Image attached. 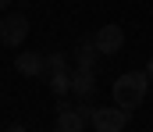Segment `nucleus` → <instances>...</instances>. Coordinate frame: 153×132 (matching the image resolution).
Wrapping results in <instances>:
<instances>
[{
  "instance_id": "8",
  "label": "nucleus",
  "mask_w": 153,
  "mask_h": 132,
  "mask_svg": "<svg viewBox=\"0 0 153 132\" xmlns=\"http://www.w3.org/2000/svg\"><path fill=\"white\" fill-rule=\"evenodd\" d=\"M96 57H100V50H96L93 40H85V43L75 46V64H78V68H93V64H96Z\"/></svg>"
},
{
  "instance_id": "10",
  "label": "nucleus",
  "mask_w": 153,
  "mask_h": 132,
  "mask_svg": "<svg viewBox=\"0 0 153 132\" xmlns=\"http://www.w3.org/2000/svg\"><path fill=\"white\" fill-rule=\"evenodd\" d=\"M53 72H64V57L61 54H43V79H50Z\"/></svg>"
},
{
  "instance_id": "2",
  "label": "nucleus",
  "mask_w": 153,
  "mask_h": 132,
  "mask_svg": "<svg viewBox=\"0 0 153 132\" xmlns=\"http://www.w3.org/2000/svg\"><path fill=\"white\" fill-rule=\"evenodd\" d=\"M25 40H29V18L18 14V11L4 14L0 18V43L4 46H22Z\"/></svg>"
},
{
  "instance_id": "3",
  "label": "nucleus",
  "mask_w": 153,
  "mask_h": 132,
  "mask_svg": "<svg viewBox=\"0 0 153 132\" xmlns=\"http://www.w3.org/2000/svg\"><path fill=\"white\" fill-rule=\"evenodd\" d=\"M89 125L96 132H121L128 125V111H125V107H93Z\"/></svg>"
},
{
  "instance_id": "4",
  "label": "nucleus",
  "mask_w": 153,
  "mask_h": 132,
  "mask_svg": "<svg viewBox=\"0 0 153 132\" xmlns=\"http://www.w3.org/2000/svg\"><path fill=\"white\" fill-rule=\"evenodd\" d=\"M93 43L100 54H117L121 46H125V29L121 25H103L96 36H93Z\"/></svg>"
},
{
  "instance_id": "5",
  "label": "nucleus",
  "mask_w": 153,
  "mask_h": 132,
  "mask_svg": "<svg viewBox=\"0 0 153 132\" xmlns=\"http://www.w3.org/2000/svg\"><path fill=\"white\" fill-rule=\"evenodd\" d=\"M14 68H18V75H25V79H43V54L22 50V54L14 57Z\"/></svg>"
},
{
  "instance_id": "12",
  "label": "nucleus",
  "mask_w": 153,
  "mask_h": 132,
  "mask_svg": "<svg viewBox=\"0 0 153 132\" xmlns=\"http://www.w3.org/2000/svg\"><path fill=\"white\" fill-rule=\"evenodd\" d=\"M7 7H11V0H0V11H7Z\"/></svg>"
},
{
  "instance_id": "9",
  "label": "nucleus",
  "mask_w": 153,
  "mask_h": 132,
  "mask_svg": "<svg viewBox=\"0 0 153 132\" xmlns=\"http://www.w3.org/2000/svg\"><path fill=\"white\" fill-rule=\"evenodd\" d=\"M50 89H53L57 96L71 93V75H68V72H53V75H50Z\"/></svg>"
},
{
  "instance_id": "7",
  "label": "nucleus",
  "mask_w": 153,
  "mask_h": 132,
  "mask_svg": "<svg viewBox=\"0 0 153 132\" xmlns=\"http://www.w3.org/2000/svg\"><path fill=\"white\" fill-rule=\"evenodd\" d=\"M53 125H57L61 132H82L85 129V118H82L78 107H68V104H64V107L57 111V122H53Z\"/></svg>"
},
{
  "instance_id": "1",
  "label": "nucleus",
  "mask_w": 153,
  "mask_h": 132,
  "mask_svg": "<svg viewBox=\"0 0 153 132\" xmlns=\"http://www.w3.org/2000/svg\"><path fill=\"white\" fill-rule=\"evenodd\" d=\"M146 93H150V75L146 72H125V75L114 79V104L125 107V111L139 107L146 100Z\"/></svg>"
},
{
  "instance_id": "11",
  "label": "nucleus",
  "mask_w": 153,
  "mask_h": 132,
  "mask_svg": "<svg viewBox=\"0 0 153 132\" xmlns=\"http://www.w3.org/2000/svg\"><path fill=\"white\" fill-rule=\"evenodd\" d=\"M146 75H150V82H153V57H150V64H146Z\"/></svg>"
},
{
  "instance_id": "6",
  "label": "nucleus",
  "mask_w": 153,
  "mask_h": 132,
  "mask_svg": "<svg viewBox=\"0 0 153 132\" xmlns=\"http://www.w3.org/2000/svg\"><path fill=\"white\" fill-rule=\"evenodd\" d=\"M93 89H96L93 68H75V72H71V93H75L78 100H85V96H93Z\"/></svg>"
}]
</instances>
